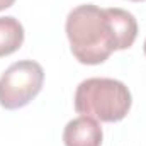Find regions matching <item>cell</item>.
Returning <instances> with one entry per match:
<instances>
[{
  "label": "cell",
  "instance_id": "obj_1",
  "mask_svg": "<svg viewBox=\"0 0 146 146\" xmlns=\"http://www.w3.org/2000/svg\"><path fill=\"white\" fill-rule=\"evenodd\" d=\"M65 31L72 54L82 65H100L114 51L129 49L134 44L138 22L124 9L83 3L68 14Z\"/></svg>",
  "mask_w": 146,
  "mask_h": 146
},
{
  "label": "cell",
  "instance_id": "obj_2",
  "mask_svg": "<svg viewBox=\"0 0 146 146\" xmlns=\"http://www.w3.org/2000/svg\"><path fill=\"white\" fill-rule=\"evenodd\" d=\"M75 110L100 122H119L131 109L129 88L114 78H87L75 92Z\"/></svg>",
  "mask_w": 146,
  "mask_h": 146
},
{
  "label": "cell",
  "instance_id": "obj_3",
  "mask_svg": "<svg viewBox=\"0 0 146 146\" xmlns=\"http://www.w3.org/2000/svg\"><path fill=\"white\" fill-rule=\"evenodd\" d=\"M44 83V70L33 60L10 65L0 76V106L7 110L26 107L36 99Z\"/></svg>",
  "mask_w": 146,
  "mask_h": 146
},
{
  "label": "cell",
  "instance_id": "obj_4",
  "mask_svg": "<svg viewBox=\"0 0 146 146\" xmlns=\"http://www.w3.org/2000/svg\"><path fill=\"white\" fill-rule=\"evenodd\" d=\"M102 139L104 133L100 124L88 115L72 119L63 131L65 146H100Z\"/></svg>",
  "mask_w": 146,
  "mask_h": 146
},
{
  "label": "cell",
  "instance_id": "obj_5",
  "mask_svg": "<svg viewBox=\"0 0 146 146\" xmlns=\"http://www.w3.org/2000/svg\"><path fill=\"white\" fill-rule=\"evenodd\" d=\"M24 42V27L12 17H0V58L15 53Z\"/></svg>",
  "mask_w": 146,
  "mask_h": 146
},
{
  "label": "cell",
  "instance_id": "obj_6",
  "mask_svg": "<svg viewBox=\"0 0 146 146\" xmlns=\"http://www.w3.org/2000/svg\"><path fill=\"white\" fill-rule=\"evenodd\" d=\"M14 2H15V0H0V10H5V9H9V7H12Z\"/></svg>",
  "mask_w": 146,
  "mask_h": 146
},
{
  "label": "cell",
  "instance_id": "obj_7",
  "mask_svg": "<svg viewBox=\"0 0 146 146\" xmlns=\"http://www.w3.org/2000/svg\"><path fill=\"white\" fill-rule=\"evenodd\" d=\"M145 54H146V39H145Z\"/></svg>",
  "mask_w": 146,
  "mask_h": 146
},
{
  "label": "cell",
  "instance_id": "obj_8",
  "mask_svg": "<svg viewBox=\"0 0 146 146\" xmlns=\"http://www.w3.org/2000/svg\"><path fill=\"white\" fill-rule=\"evenodd\" d=\"M133 2H143V0H133Z\"/></svg>",
  "mask_w": 146,
  "mask_h": 146
}]
</instances>
